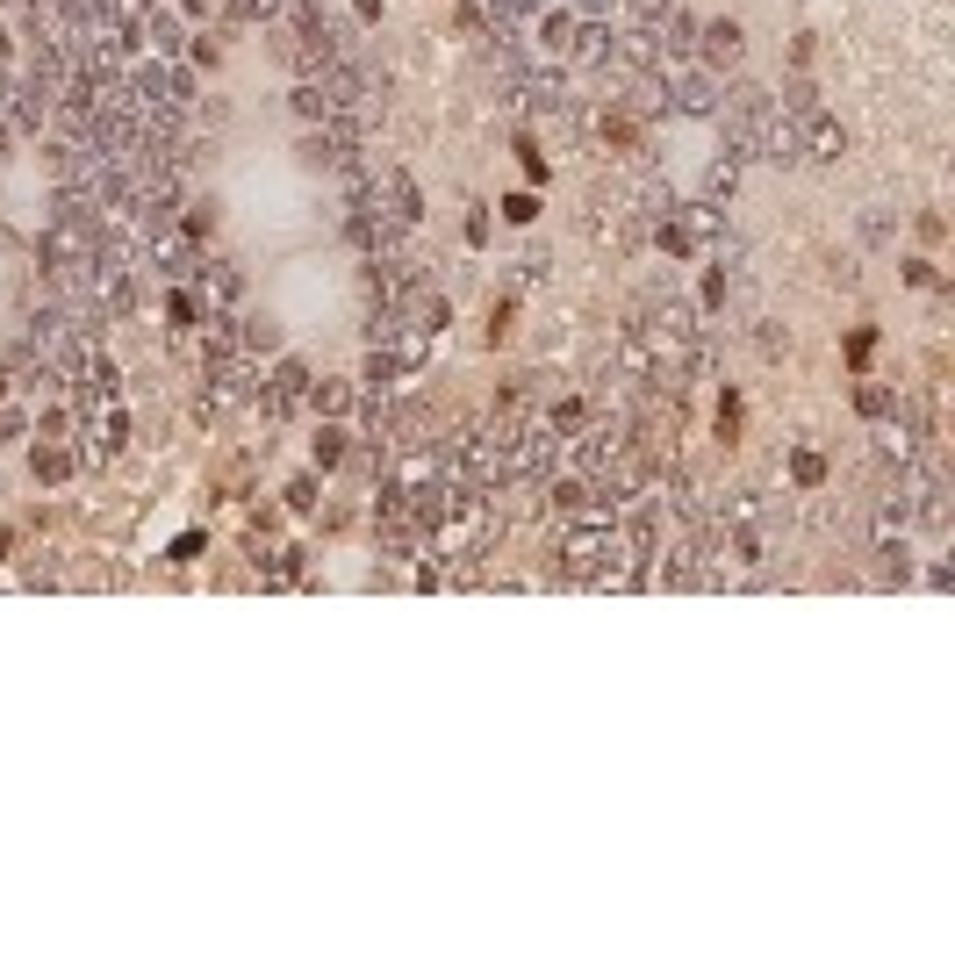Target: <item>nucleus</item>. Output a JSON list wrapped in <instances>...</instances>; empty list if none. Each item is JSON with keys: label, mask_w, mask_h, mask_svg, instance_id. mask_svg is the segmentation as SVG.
I'll return each instance as SVG.
<instances>
[{"label": "nucleus", "mask_w": 955, "mask_h": 955, "mask_svg": "<svg viewBox=\"0 0 955 955\" xmlns=\"http://www.w3.org/2000/svg\"><path fill=\"white\" fill-rule=\"evenodd\" d=\"M553 575L575 589H640V560L626 553V539H618V525L603 518V510H589V518H568V532L553 546Z\"/></svg>", "instance_id": "obj_1"}, {"label": "nucleus", "mask_w": 955, "mask_h": 955, "mask_svg": "<svg viewBox=\"0 0 955 955\" xmlns=\"http://www.w3.org/2000/svg\"><path fill=\"white\" fill-rule=\"evenodd\" d=\"M661 94H669V115H697V123H711V115H719L725 80L690 58V65H661Z\"/></svg>", "instance_id": "obj_2"}, {"label": "nucleus", "mask_w": 955, "mask_h": 955, "mask_svg": "<svg viewBox=\"0 0 955 955\" xmlns=\"http://www.w3.org/2000/svg\"><path fill=\"white\" fill-rule=\"evenodd\" d=\"M309 382H316V374L302 367V359H273V374H260V396H252V409H260L266 424H287L302 403H309Z\"/></svg>", "instance_id": "obj_3"}, {"label": "nucleus", "mask_w": 955, "mask_h": 955, "mask_svg": "<svg viewBox=\"0 0 955 955\" xmlns=\"http://www.w3.org/2000/svg\"><path fill=\"white\" fill-rule=\"evenodd\" d=\"M187 281H194V302H202V309H237V302H245V273H237V260H209L202 252V266H194Z\"/></svg>", "instance_id": "obj_4"}, {"label": "nucleus", "mask_w": 955, "mask_h": 955, "mask_svg": "<svg viewBox=\"0 0 955 955\" xmlns=\"http://www.w3.org/2000/svg\"><path fill=\"white\" fill-rule=\"evenodd\" d=\"M560 65H575V72H603V65H611V22H597V14H575L568 43H560Z\"/></svg>", "instance_id": "obj_5"}, {"label": "nucleus", "mask_w": 955, "mask_h": 955, "mask_svg": "<svg viewBox=\"0 0 955 955\" xmlns=\"http://www.w3.org/2000/svg\"><path fill=\"white\" fill-rule=\"evenodd\" d=\"M136 51H151V58H180V51H187V14H180V8H159V0H151L144 22H136Z\"/></svg>", "instance_id": "obj_6"}, {"label": "nucleus", "mask_w": 955, "mask_h": 955, "mask_svg": "<svg viewBox=\"0 0 955 955\" xmlns=\"http://www.w3.org/2000/svg\"><path fill=\"white\" fill-rule=\"evenodd\" d=\"M740 58H748V43H740V22H704L697 29V65L704 72H740Z\"/></svg>", "instance_id": "obj_7"}, {"label": "nucleus", "mask_w": 955, "mask_h": 955, "mask_svg": "<svg viewBox=\"0 0 955 955\" xmlns=\"http://www.w3.org/2000/svg\"><path fill=\"white\" fill-rule=\"evenodd\" d=\"M791 123H797V144H805V159H812V165H833V159L847 151V130L833 123L826 109H812V115H791Z\"/></svg>", "instance_id": "obj_8"}, {"label": "nucleus", "mask_w": 955, "mask_h": 955, "mask_svg": "<svg viewBox=\"0 0 955 955\" xmlns=\"http://www.w3.org/2000/svg\"><path fill=\"white\" fill-rule=\"evenodd\" d=\"M29 467H37V481H72V475H80V446H65V438H37Z\"/></svg>", "instance_id": "obj_9"}, {"label": "nucleus", "mask_w": 955, "mask_h": 955, "mask_svg": "<svg viewBox=\"0 0 955 955\" xmlns=\"http://www.w3.org/2000/svg\"><path fill=\"white\" fill-rule=\"evenodd\" d=\"M237 345L252 359H281V324L273 316H237Z\"/></svg>", "instance_id": "obj_10"}, {"label": "nucleus", "mask_w": 955, "mask_h": 955, "mask_svg": "<svg viewBox=\"0 0 955 955\" xmlns=\"http://www.w3.org/2000/svg\"><path fill=\"white\" fill-rule=\"evenodd\" d=\"M396 388H403V367L382 353V345H374L367 367H359V396H396Z\"/></svg>", "instance_id": "obj_11"}, {"label": "nucleus", "mask_w": 955, "mask_h": 955, "mask_svg": "<svg viewBox=\"0 0 955 955\" xmlns=\"http://www.w3.org/2000/svg\"><path fill=\"white\" fill-rule=\"evenodd\" d=\"M281 8L287 0H223V22L231 29H266V22H281Z\"/></svg>", "instance_id": "obj_12"}, {"label": "nucleus", "mask_w": 955, "mask_h": 955, "mask_svg": "<svg viewBox=\"0 0 955 955\" xmlns=\"http://www.w3.org/2000/svg\"><path fill=\"white\" fill-rule=\"evenodd\" d=\"M302 409H316V417H345V409H359V388H345V382H309V403Z\"/></svg>", "instance_id": "obj_13"}, {"label": "nucleus", "mask_w": 955, "mask_h": 955, "mask_svg": "<svg viewBox=\"0 0 955 955\" xmlns=\"http://www.w3.org/2000/svg\"><path fill=\"white\" fill-rule=\"evenodd\" d=\"M733 187H740V159H719V165H711V173H704V202L719 209V202H725V194H733Z\"/></svg>", "instance_id": "obj_14"}, {"label": "nucleus", "mask_w": 955, "mask_h": 955, "mask_svg": "<svg viewBox=\"0 0 955 955\" xmlns=\"http://www.w3.org/2000/svg\"><path fill=\"white\" fill-rule=\"evenodd\" d=\"M345 438H353V431H338V424H331V417H324V431H316V446H309V460H316V467H338V460H345Z\"/></svg>", "instance_id": "obj_15"}, {"label": "nucleus", "mask_w": 955, "mask_h": 955, "mask_svg": "<svg viewBox=\"0 0 955 955\" xmlns=\"http://www.w3.org/2000/svg\"><path fill=\"white\" fill-rule=\"evenodd\" d=\"M87 8H94L101 22H123V29H136V22H144V8H151V0H87Z\"/></svg>", "instance_id": "obj_16"}, {"label": "nucleus", "mask_w": 955, "mask_h": 955, "mask_svg": "<svg viewBox=\"0 0 955 955\" xmlns=\"http://www.w3.org/2000/svg\"><path fill=\"white\" fill-rule=\"evenodd\" d=\"M776 109H783V115H812V109H819V87H812V80H791V87L776 94Z\"/></svg>", "instance_id": "obj_17"}, {"label": "nucleus", "mask_w": 955, "mask_h": 955, "mask_svg": "<svg viewBox=\"0 0 955 955\" xmlns=\"http://www.w3.org/2000/svg\"><path fill=\"white\" fill-rule=\"evenodd\" d=\"M891 396H898V388H884V382H862V388H855V409H862V417H884V409H891Z\"/></svg>", "instance_id": "obj_18"}, {"label": "nucleus", "mask_w": 955, "mask_h": 955, "mask_svg": "<svg viewBox=\"0 0 955 955\" xmlns=\"http://www.w3.org/2000/svg\"><path fill=\"white\" fill-rule=\"evenodd\" d=\"M791 481L797 489H819V481H826V460H819V453H791Z\"/></svg>", "instance_id": "obj_19"}, {"label": "nucleus", "mask_w": 955, "mask_h": 955, "mask_svg": "<svg viewBox=\"0 0 955 955\" xmlns=\"http://www.w3.org/2000/svg\"><path fill=\"white\" fill-rule=\"evenodd\" d=\"M481 8H489V22H532L539 0H481Z\"/></svg>", "instance_id": "obj_20"}, {"label": "nucleus", "mask_w": 955, "mask_h": 955, "mask_svg": "<svg viewBox=\"0 0 955 955\" xmlns=\"http://www.w3.org/2000/svg\"><path fill=\"white\" fill-rule=\"evenodd\" d=\"M324 496H316V475H295L287 481V510H316Z\"/></svg>", "instance_id": "obj_21"}, {"label": "nucleus", "mask_w": 955, "mask_h": 955, "mask_svg": "<svg viewBox=\"0 0 955 955\" xmlns=\"http://www.w3.org/2000/svg\"><path fill=\"white\" fill-rule=\"evenodd\" d=\"M618 8H626V14H632V22H661V14H669V8H675V0H618Z\"/></svg>", "instance_id": "obj_22"}, {"label": "nucleus", "mask_w": 955, "mask_h": 955, "mask_svg": "<svg viewBox=\"0 0 955 955\" xmlns=\"http://www.w3.org/2000/svg\"><path fill=\"white\" fill-rule=\"evenodd\" d=\"M22 431H29V417H22V409H0V446H14Z\"/></svg>", "instance_id": "obj_23"}, {"label": "nucleus", "mask_w": 955, "mask_h": 955, "mask_svg": "<svg viewBox=\"0 0 955 955\" xmlns=\"http://www.w3.org/2000/svg\"><path fill=\"white\" fill-rule=\"evenodd\" d=\"M504 216H510V223H532V216H539V202H532V194H510Z\"/></svg>", "instance_id": "obj_24"}, {"label": "nucleus", "mask_w": 955, "mask_h": 955, "mask_svg": "<svg viewBox=\"0 0 955 955\" xmlns=\"http://www.w3.org/2000/svg\"><path fill=\"white\" fill-rule=\"evenodd\" d=\"M618 0H568V14H597V22H611Z\"/></svg>", "instance_id": "obj_25"}, {"label": "nucleus", "mask_w": 955, "mask_h": 955, "mask_svg": "<svg viewBox=\"0 0 955 955\" xmlns=\"http://www.w3.org/2000/svg\"><path fill=\"white\" fill-rule=\"evenodd\" d=\"M518 159H525V180H546V159H539V144H518Z\"/></svg>", "instance_id": "obj_26"}, {"label": "nucleus", "mask_w": 955, "mask_h": 955, "mask_svg": "<svg viewBox=\"0 0 955 955\" xmlns=\"http://www.w3.org/2000/svg\"><path fill=\"white\" fill-rule=\"evenodd\" d=\"M180 14H187V22H209V0H173Z\"/></svg>", "instance_id": "obj_27"}, {"label": "nucleus", "mask_w": 955, "mask_h": 955, "mask_svg": "<svg viewBox=\"0 0 955 955\" xmlns=\"http://www.w3.org/2000/svg\"><path fill=\"white\" fill-rule=\"evenodd\" d=\"M359 8V22H382V0H353Z\"/></svg>", "instance_id": "obj_28"}]
</instances>
